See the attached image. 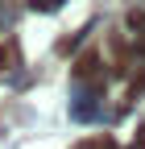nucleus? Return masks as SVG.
Wrapping results in <instances>:
<instances>
[{
  "label": "nucleus",
  "mask_w": 145,
  "mask_h": 149,
  "mask_svg": "<svg viewBox=\"0 0 145 149\" xmlns=\"http://www.w3.org/2000/svg\"><path fill=\"white\" fill-rule=\"evenodd\" d=\"M129 25H145V13H141V8H133V13H129Z\"/></svg>",
  "instance_id": "nucleus-3"
},
{
  "label": "nucleus",
  "mask_w": 145,
  "mask_h": 149,
  "mask_svg": "<svg viewBox=\"0 0 145 149\" xmlns=\"http://www.w3.org/2000/svg\"><path fill=\"white\" fill-rule=\"evenodd\" d=\"M116 141L112 137H96V141H83V149H112Z\"/></svg>",
  "instance_id": "nucleus-2"
},
{
  "label": "nucleus",
  "mask_w": 145,
  "mask_h": 149,
  "mask_svg": "<svg viewBox=\"0 0 145 149\" xmlns=\"http://www.w3.org/2000/svg\"><path fill=\"white\" fill-rule=\"evenodd\" d=\"M141 50H145V37H141Z\"/></svg>",
  "instance_id": "nucleus-4"
},
{
  "label": "nucleus",
  "mask_w": 145,
  "mask_h": 149,
  "mask_svg": "<svg viewBox=\"0 0 145 149\" xmlns=\"http://www.w3.org/2000/svg\"><path fill=\"white\" fill-rule=\"evenodd\" d=\"M13 62H17V42L8 37V42H0V70H4V66H13Z\"/></svg>",
  "instance_id": "nucleus-1"
}]
</instances>
